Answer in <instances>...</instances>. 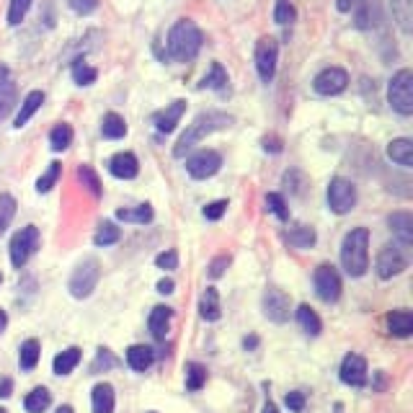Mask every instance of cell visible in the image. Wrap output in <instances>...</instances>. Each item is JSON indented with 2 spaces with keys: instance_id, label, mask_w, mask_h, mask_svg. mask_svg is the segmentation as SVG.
I'll return each mask as SVG.
<instances>
[{
  "instance_id": "obj_33",
  "label": "cell",
  "mask_w": 413,
  "mask_h": 413,
  "mask_svg": "<svg viewBox=\"0 0 413 413\" xmlns=\"http://www.w3.org/2000/svg\"><path fill=\"white\" fill-rule=\"evenodd\" d=\"M116 220L122 222H132V225H145L152 220V207L150 204H140L135 210H119L116 212Z\"/></svg>"
},
{
  "instance_id": "obj_57",
  "label": "cell",
  "mask_w": 413,
  "mask_h": 413,
  "mask_svg": "<svg viewBox=\"0 0 413 413\" xmlns=\"http://www.w3.org/2000/svg\"><path fill=\"white\" fill-rule=\"evenodd\" d=\"M6 326H8V315H6V310H0V334L6 331Z\"/></svg>"
},
{
  "instance_id": "obj_60",
  "label": "cell",
  "mask_w": 413,
  "mask_h": 413,
  "mask_svg": "<svg viewBox=\"0 0 413 413\" xmlns=\"http://www.w3.org/2000/svg\"><path fill=\"white\" fill-rule=\"evenodd\" d=\"M3 78H8V70L3 65H0V80H3Z\"/></svg>"
},
{
  "instance_id": "obj_47",
  "label": "cell",
  "mask_w": 413,
  "mask_h": 413,
  "mask_svg": "<svg viewBox=\"0 0 413 413\" xmlns=\"http://www.w3.org/2000/svg\"><path fill=\"white\" fill-rule=\"evenodd\" d=\"M155 264H158V268L174 271V268H179V254H176V251H166V254H160L158 259H155Z\"/></svg>"
},
{
  "instance_id": "obj_8",
  "label": "cell",
  "mask_w": 413,
  "mask_h": 413,
  "mask_svg": "<svg viewBox=\"0 0 413 413\" xmlns=\"http://www.w3.org/2000/svg\"><path fill=\"white\" fill-rule=\"evenodd\" d=\"M276 60H279V44L274 37H264L256 44V70L264 83H271L276 75Z\"/></svg>"
},
{
  "instance_id": "obj_14",
  "label": "cell",
  "mask_w": 413,
  "mask_h": 413,
  "mask_svg": "<svg viewBox=\"0 0 413 413\" xmlns=\"http://www.w3.org/2000/svg\"><path fill=\"white\" fill-rule=\"evenodd\" d=\"M341 383L351 387H362L367 383V362L359 354H346L341 362Z\"/></svg>"
},
{
  "instance_id": "obj_22",
  "label": "cell",
  "mask_w": 413,
  "mask_h": 413,
  "mask_svg": "<svg viewBox=\"0 0 413 413\" xmlns=\"http://www.w3.org/2000/svg\"><path fill=\"white\" fill-rule=\"evenodd\" d=\"M385 320H387V331L398 339H408L413 334V315L408 310H392Z\"/></svg>"
},
{
  "instance_id": "obj_25",
  "label": "cell",
  "mask_w": 413,
  "mask_h": 413,
  "mask_svg": "<svg viewBox=\"0 0 413 413\" xmlns=\"http://www.w3.org/2000/svg\"><path fill=\"white\" fill-rule=\"evenodd\" d=\"M16 103H18V88L13 80L3 78L0 80V122L13 111Z\"/></svg>"
},
{
  "instance_id": "obj_34",
  "label": "cell",
  "mask_w": 413,
  "mask_h": 413,
  "mask_svg": "<svg viewBox=\"0 0 413 413\" xmlns=\"http://www.w3.org/2000/svg\"><path fill=\"white\" fill-rule=\"evenodd\" d=\"M287 240H290V246H295V248H312L315 246V240H318V235H315L312 227L298 225L287 232Z\"/></svg>"
},
{
  "instance_id": "obj_4",
  "label": "cell",
  "mask_w": 413,
  "mask_h": 413,
  "mask_svg": "<svg viewBox=\"0 0 413 413\" xmlns=\"http://www.w3.org/2000/svg\"><path fill=\"white\" fill-rule=\"evenodd\" d=\"M387 98L390 106L400 116L413 114V73L411 70H398L392 75L390 86H387Z\"/></svg>"
},
{
  "instance_id": "obj_32",
  "label": "cell",
  "mask_w": 413,
  "mask_h": 413,
  "mask_svg": "<svg viewBox=\"0 0 413 413\" xmlns=\"http://www.w3.org/2000/svg\"><path fill=\"white\" fill-rule=\"evenodd\" d=\"M50 403H52V395L47 387H34V390L23 398V408L29 413H44L50 408Z\"/></svg>"
},
{
  "instance_id": "obj_56",
  "label": "cell",
  "mask_w": 413,
  "mask_h": 413,
  "mask_svg": "<svg viewBox=\"0 0 413 413\" xmlns=\"http://www.w3.org/2000/svg\"><path fill=\"white\" fill-rule=\"evenodd\" d=\"M261 413H279V408H276L271 400H266V403H264V411Z\"/></svg>"
},
{
  "instance_id": "obj_11",
  "label": "cell",
  "mask_w": 413,
  "mask_h": 413,
  "mask_svg": "<svg viewBox=\"0 0 413 413\" xmlns=\"http://www.w3.org/2000/svg\"><path fill=\"white\" fill-rule=\"evenodd\" d=\"M349 86V73L344 67H326V70H320L312 80V88H315V94L318 96H339L344 94Z\"/></svg>"
},
{
  "instance_id": "obj_9",
  "label": "cell",
  "mask_w": 413,
  "mask_h": 413,
  "mask_svg": "<svg viewBox=\"0 0 413 413\" xmlns=\"http://www.w3.org/2000/svg\"><path fill=\"white\" fill-rule=\"evenodd\" d=\"M312 284H315V295H318L323 302H336V300L341 298V276L331 264H320V266L315 268Z\"/></svg>"
},
{
  "instance_id": "obj_12",
  "label": "cell",
  "mask_w": 413,
  "mask_h": 413,
  "mask_svg": "<svg viewBox=\"0 0 413 413\" xmlns=\"http://www.w3.org/2000/svg\"><path fill=\"white\" fill-rule=\"evenodd\" d=\"M264 312H266L268 320L284 323V320L290 318V298H287L282 290L268 287V290L264 292Z\"/></svg>"
},
{
  "instance_id": "obj_21",
  "label": "cell",
  "mask_w": 413,
  "mask_h": 413,
  "mask_svg": "<svg viewBox=\"0 0 413 413\" xmlns=\"http://www.w3.org/2000/svg\"><path fill=\"white\" fill-rule=\"evenodd\" d=\"M152 362H155V351L145 344H135V346L127 349V364L135 372H145Z\"/></svg>"
},
{
  "instance_id": "obj_10",
  "label": "cell",
  "mask_w": 413,
  "mask_h": 413,
  "mask_svg": "<svg viewBox=\"0 0 413 413\" xmlns=\"http://www.w3.org/2000/svg\"><path fill=\"white\" fill-rule=\"evenodd\" d=\"M220 168H222V155L217 150H199L196 155L186 160V171L191 179H212V176L217 174Z\"/></svg>"
},
{
  "instance_id": "obj_13",
  "label": "cell",
  "mask_w": 413,
  "mask_h": 413,
  "mask_svg": "<svg viewBox=\"0 0 413 413\" xmlns=\"http://www.w3.org/2000/svg\"><path fill=\"white\" fill-rule=\"evenodd\" d=\"M406 266H408V259L403 256L400 248H385L383 254L377 256V276L380 279H392V276H398Z\"/></svg>"
},
{
  "instance_id": "obj_6",
  "label": "cell",
  "mask_w": 413,
  "mask_h": 413,
  "mask_svg": "<svg viewBox=\"0 0 413 413\" xmlns=\"http://www.w3.org/2000/svg\"><path fill=\"white\" fill-rule=\"evenodd\" d=\"M37 248H39V230L34 225H26L23 230H18L11 238V264L16 268L26 266V261L37 254Z\"/></svg>"
},
{
  "instance_id": "obj_15",
  "label": "cell",
  "mask_w": 413,
  "mask_h": 413,
  "mask_svg": "<svg viewBox=\"0 0 413 413\" xmlns=\"http://www.w3.org/2000/svg\"><path fill=\"white\" fill-rule=\"evenodd\" d=\"M183 111H186V101H174V103H168L166 109H160L158 114L152 116V124H155V130L158 132H174L176 130V124L181 122V116Z\"/></svg>"
},
{
  "instance_id": "obj_41",
  "label": "cell",
  "mask_w": 413,
  "mask_h": 413,
  "mask_svg": "<svg viewBox=\"0 0 413 413\" xmlns=\"http://www.w3.org/2000/svg\"><path fill=\"white\" fill-rule=\"evenodd\" d=\"M96 78H98L96 67H91L88 62H83V60H75L73 62V80L78 83V86H91V83H96Z\"/></svg>"
},
{
  "instance_id": "obj_29",
  "label": "cell",
  "mask_w": 413,
  "mask_h": 413,
  "mask_svg": "<svg viewBox=\"0 0 413 413\" xmlns=\"http://www.w3.org/2000/svg\"><path fill=\"white\" fill-rule=\"evenodd\" d=\"M101 135L106 140H122L124 135H127V122H124V116H119L116 111H109L101 122Z\"/></svg>"
},
{
  "instance_id": "obj_48",
  "label": "cell",
  "mask_w": 413,
  "mask_h": 413,
  "mask_svg": "<svg viewBox=\"0 0 413 413\" xmlns=\"http://www.w3.org/2000/svg\"><path fill=\"white\" fill-rule=\"evenodd\" d=\"M225 210H227V202L225 199H220V202H212V204H207V207H204V217L207 220H220L222 217V215H225Z\"/></svg>"
},
{
  "instance_id": "obj_24",
  "label": "cell",
  "mask_w": 413,
  "mask_h": 413,
  "mask_svg": "<svg viewBox=\"0 0 413 413\" xmlns=\"http://www.w3.org/2000/svg\"><path fill=\"white\" fill-rule=\"evenodd\" d=\"M42 103H44V94H42V91H31V94L23 98L18 114H16V124H13V127H18V130H21V127H26V122H29L31 116L42 109Z\"/></svg>"
},
{
  "instance_id": "obj_42",
  "label": "cell",
  "mask_w": 413,
  "mask_h": 413,
  "mask_svg": "<svg viewBox=\"0 0 413 413\" xmlns=\"http://www.w3.org/2000/svg\"><path fill=\"white\" fill-rule=\"evenodd\" d=\"M34 0H11V6H8V23L11 26H18V23L26 18L29 13V8Z\"/></svg>"
},
{
  "instance_id": "obj_28",
  "label": "cell",
  "mask_w": 413,
  "mask_h": 413,
  "mask_svg": "<svg viewBox=\"0 0 413 413\" xmlns=\"http://www.w3.org/2000/svg\"><path fill=\"white\" fill-rule=\"evenodd\" d=\"M392 3V16L398 21L403 34H411L413 29V0H390Z\"/></svg>"
},
{
  "instance_id": "obj_16",
  "label": "cell",
  "mask_w": 413,
  "mask_h": 413,
  "mask_svg": "<svg viewBox=\"0 0 413 413\" xmlns=\"http://www.w3.org/2000/svg\"><path fill=\"white\" fill-rule=\"evenodd\" d=\"M351 11H354L356 29H375L380 23V3L377 0H359Z\"/></svg>"
},
{
  "instance_id": "obj_27",
  "label": "cell",
  "mask_w": 413,
  "mask_h": 413,
  "mask_svg": "<svg viewBox=\"0 0 413 413\" xmlns=\"http://www.w3.org/2000/svg\"><path fill=\"white\" fill-rule=\"evenodd\" d=\"M227 73L225 67L220 65V62H215V65L210 67V73L204 75L202 83H199V88H210V91H217V94H225L227 91Z\"/></svg>"
},
{
  "instance_id": "obj_3",
  "label": "cell",
  "mask_w": 413,
  "mask_h": 413,
  "mask_svg": "<svg viewBox=\"0 0 413 413\" xmlns=\"http://www.w3.org/2000/svg\"><path fill=\"white\" fill-rule=\"evenodd\" d=\"M341 264L349 276H364L370 268V230L354 227L341 243Z\"/></svg>"
},
{
  "instance_id": "obj_58",
  "label": "cell",
  "mask_w": 413,
  "mask_h": 413,
  "mask_svg": "<svg viewBox=\"0 0 413 413\" xmlns=\"http://www.w3.org/2000/svg\"><path fill=\"white\" fill-rule=\"evenodd\" d=\"M256 344H259V339H256V336H251V339H246V341H243V346H246V349H254Z\"/></svg>"
},
{
  "instance_id": "obj_50",
  "label": "cell",
  "mask_w": 413,
  "mask_h": 413,
  "mask_svg": "<svg viewBox=\"0 0 413 413\" xmlns=\"http://www.w3.org/2000/svg\"><path fill=\"white\" fill-rule=\"evenodd\" d=\"M284 403H287V408H290V411H295V413H302L305 411V395H302V392H287Z\"/></svg>"
},
{
  "instance_id": "obj_55",
  "label": "cell",
  "mask_w": 413,
  "mask_h": 413,
  "mask_svg": "<svg viewBox=\"0 0 413 413\" xmlns=\"http://www.w3.org/2000/svg\"><path fill=\"white\" fill-rule=\"evenodd\" d=\"M174 287H176V284L171 282V279H160V282H158V292H160V295H171V292H174Z\"/></svg>"
},
{
  "instance_id": "obj_2",
  "label": "cell",
  "mask_w": 413,
  "mask_h": 413,
  "mask_svg": "<svg viewBox=\"0 0 413 413\" xmlns=\"http://www.w3.org/2000/svg\"><path fill=\"white\" fill-rule=\"evenodd\" d=\"M202 44H204L202 29L191 18H181V21H176L171 26V31H168L166 52L174 62H191L199 55Z\"/></svg>"
},
{
  "instance_id": "obj_59",
  "label": "cell",
  "mask_w": 413,
  "mask_h": 413,
  "mask_svg": "<svg viewBox=\"0 0 413 413\" xmlns=\"http://www.w3.org/2000/svg\"><path fill=\"white\" fill-rule=\"evenodd\" d=\"M55 413H73V408H70V406H60Z\"/></svg>"
},
{
  "instance_id": "obj_43",
  "label": "cell",
  "mask_w": 413,
  "mask_h": 413,
  "mask_svg": "<svg viewBox=\"0 0 413 413\" xmlns=\"http://www.w3.org/2000/svg\"><path fill=\"white\" fill-rule=\"evenodd\" d=\"M16 215V199L11 194H0V232L11 225Z\"/></svg>"
},
{
  "instance_id": "obj_36",
  "label": "cell",
  "mask_w": 413,
  "mask_h": 413,
  "mask_svg": "<svg viewBox=\"0 0 413 413\" xmlns=\"http://www.w3.org/2000/svg\"><path fill=\"white\" fill-rule=\"evenodd\" d=\"M70 142H73V127L70 124H57L55 130L50 132V145H52V150H67L70 147Z\"/></svg>"
},
{
  "instance_id": "obj_39",
  "label": "cell",
  "mask_w": 413,
  "mask_h": 413,
  "mask_svg": "<svg viewBox=\"0 0 413 413\" xmlns=\"http://www.w3.org/2000/svg\"><path fill=\"white\" fill-rule=\"evenodd\" d=\"M119 238H122V230H119L114 222H101L94 235V243L96 246H111V243H116Z\"/></svg>"
},
{
  "instance_id": "obj_38",
  "label": "cell",
  "mask_w": 413,
  "mask_h": 413,
  "mask_svg": "<svg viewBox=\"0 0 413 413\" xmlns=\"http://www.w3.org/2000/svg\"><path fill=\"white\" fill-rule=\"evenodd\" d=\"M60 174H62V163L52 160L50 168H47V171L39 176V181H37V191H39V194H47V191H50V188L60 181Z\"/></svg>"
},
{
  "instance_id": "obj_20",
  "label": "cell",
  "mask_w": 413,
  "mask_h": 413,
  "mask_svg": "<svg viewBox=\"0 0 413 413\" xmlns=\"http://www.w3.org/2000/svg\"><path fill=\"white\" fill-rule=\"evenodd\" d=\"M91 403H94V413H114V387L109 383H98L91 392Z\"/></svg>"
},
{
  "instance_id": "obj_49",
  "label": "cell",
  "mask_w": 413,
  "mask_h": 413,
  "mask_svg": "<svg viewBox=\"0 0 413 413\" xmlns=\"http://www.w3.org/2000/svg\"><path fill=\"white\" fill-rule=\"evenodd\" d=\"M227 266H230V256H217V259L210 264V268H207V271H210L212 279H220V276L225 274Z\"/></svg>"
},
{
  "instance_id": "obj_46",
  "label": "cell",
  "mask_w": 413,
  "mask_h": 413,
  "mask_svg": "<svg viewBox=\"0 0 413 413\" xmlns=\"http://www.w3.org/2000/svg\"><path fill=\"white\" fill-rule=\"evenodd\" d=\"M67 6L73 8L78 16H88L98 8V0H67Z\"/></svg>"
},
{
  "instance_id": "obj_53",
  "label": "cell",
  "mask_w": 413,
  "mask_h": 413,
  "mask_svg": "<svg viewBox=\"0 0 413 413\" xmlns=\"http://www.w3.org/2000/svg\"><path fill=\"white\" fill-rule=\"evenodd\" d=\"M264 150H271V152H282V142L276 137H264Z\"/></svg>"
},
{
  "instance_id": "obj_7",
  "label": "cell",
  "mask_w": 413,
  "mask_h": 413,
  "mask_svg": "<svg viewBox=\"0 0 413 413\" xmlns=\"http://www.w3.org/2000/svg\"><path fill=\"white\" fill-rule=\"evenodd\" d=\"M354 204H356L354 183L346 181V179H341V176L331 179V183H328V207H331V212L346 215V212L354 210Z\"/></svg>"
},
{
  "instance_id": "obj_62",
  "label": "cell",
  "mask_w": 413,
  "mask_h": 413,
  "mask_svg": "<svg viewBox=\"0 0 413 413\" xmlns=\"http://www.w3.org/2000/svg\"><path fill=\"white\" fill-rule=\"evenodd\" d=\"M0 282H3V276H0Z\"/></svg>"
},
{
  "instance_id": "obj_31",
  "label": "cell",
  "mask_w": 413,
  "mask_h": 413,
  "mask_svg": "<svg viewBox=\"0 0 413 413\" xmlns=\"http://www.w3.org/2000/svg\"><path fill=\"white\" fill-rule=\"evenodd\" d=\"M80 349H75V346H70V349H65L62 354H57L55 356V362H52V367H55V372L57 375H70V372L75 370L80 364Z\"/></svg>"
},
{
  "instance_id": "obj_52",
  "label": "cell",
  "mask_w": 413,
  "mask_h": 413,
  "mask_svg": "<svg viewBox=\"0 0 413 413\" xmlns=\"http://www.w3.org/2000/svg\"><path fill=\"white\" fill-rule=\"evenodd\" d=\"M13 390V380H8V377H0V398H8Z\"/></svg>"
},
{
  "instance_id": "obj_45",
  "label": "cell",
  "mask_w": 413,
  "mask_h": 413,
  "mask_svg": "<svg viewBox=\"0 0 413 413\" xmlns=\"http://www.w3.org/2000/svg\"><path fill=\"white\" fill-rule=\"evenodd\" d=\"M266 210L274 212L279 220H287L290 217V210H287V202H284L282 194H266Z\"/></svg>"
},
{
  "instance_id": "obj_23",
  "label": "cell",
  "mask_w": 413,
  "mask_h": 413,
  "mask_svg": "<svg viewBox=\"0 0 413 413\" xmlns=\"http://www.w3.org/2000/svg\"><path fill=\"white\" fill-rule=\"evenodd\" d=\"M387 158L403 168H411L413 166V142L406 137L392 140L390 145H387Z\"/></svg>"
},
{
  "instance_id": "obj_44",
  "label": "cell",
  "mask_w": 413,
  "mask_h": 413,
  "mask_svg": "<svg viewBox=\"0 0 413 413\" xmlns=\"http://www.w3.org/2000/svg\"><path fill=\"white\" fill-rule=\"evenodd\" d=\"M274 21L279 23V26H287V23L295 21V6H292L290 0H276Z\"/></svg>"
},
{
  "instance_id": "obj_40",
  "label": "cell",
  "mask_w": 413,
  "mask_h": 413,
  "mask_svg": "<svg viewBox=\"0 0 413 413\" xmlns=\"http://www.w3.org/2000/svg\"><path fill=\"white\" fill-rule=\"evenodd\" d=\"M78 179H80V183L91 191V194L98 199V196L103 194V188H101V181H98V176H96V171L91 166H80L78 168Z\"/></svg>"
},
{
  "instance_id": "obj_19",
  "label": "cell",
  "mask_w": 413,
  "mask_h": 413,
  "mask_svg": "<svg viewBox=\"0 0 413 413\" xmlns=\"http://www.w3.org/2000/svg\"><path fill=\"white\" fill-rule=\"evenodd\" d=\"M171 318H174V310H171V307H166V305H158V307H152L147 326H150V334L155 336L158 341L166 339L168 326H171Z\"/></svg>"
},
{
  "instance_id": "obj_26",
  "label": "cell",
  "mask_w": 413,
  "mask_h": 413,
  "mask_svg": "<svg viewBox=\"0 0 413 413\" xmlns=\"http://www.w3.org/2000/svg\"><path fill=\"white\" fill-rule=\"evenodd\" d=\"M199 312H202L204 320H220L222 307H220V295L215 287H207V290H204L202 300H199Z\"/></svg>"
},
{
  "instance_id": "obj_17",
  "label": "cell",
  "mask_w": 413,
  "mask_h": 413,
  "mask_svg": "<svg viewBox=\"0 0 413 413\" xmlns=\"http://www.w3.org/2000/svg\"><path fill=\"white\" fill-rule=\"evenodd\" d=\"M109 174L116 176V179H124V181H130V179H135V176L140 174L137 158H135L132 152H116L114 158L109 160Z\"/></svg>"
},
{
  "instance_id": "obj_51",
  "label": "cell",
  "mask_w": 413,
  "mask_h": 413,
  "mask_svg": "<svg viewBox=\"0 0 413 413\" xmlns=\"http://www.w3.org/2000/svg\"><path fill=\"white\" fill-rule=\"evenodd\" d=\"M103 364V370H106V367H114L116 364V359L114 356H111V351L109 349H98V356H96V362H94V367H91V370H98V367H101Z\"/></svg>"
},
{
  "instance_id": "obj_37",
  "label": "cell",
  "mask_w": 413,
  "mask_h": 413,
  "mask_svg": "<svg viewBox=\"0 0 413 413\" xmlns=\"http://www.w3.org/2000/svg\"><path fill=\"white\" fill-rule=\"evenodd\" d=\"M204 383H207V367H202L199 362H188L186 364V390H191V392L202 390Z\"/></svg>"
},
{
  "instance_id": "obj_30",
  "label": "cell",
  "mask_w": 413,
  "mask_h": 413,
  "mask_svg": "<svg viewBox=\"0 0 413 413\" xmlns=\"http://www.w3.org/2000/svg\"><path fill=\"white\" fill-rule=\"evenodd\" d=\"M298 323L307 336H318L323 331V323H320V318L315 315L310 305H300L298 307Z\"/></svg>"
},
{
  "instance_id": "obj_35",
  "label": "cell",
  "mask_w": 413,
  "mask_h": 413,
  "mask_svg": "<svg viewBox=\"0 0 413 413\" xmlns=\"http://www.w3.org/2000/svg\"><path fill=\"white\" fill-rule=\"evenodd\" d=\"M39 362V341L29 339L21 344V356H18V364H21L23 372H31Z\"/></svg>"
},
{
  "instance_id": "obj_5",
  "label": "cell",
  "mask_w": 413,
  "mask_h": 413,
  "mask_svg": "<svg viewBox=\"0 0 413 413\" xmlns=\"http://www.w3.org/2000/svg\"><path fill=\"white\" fill-rule=\"evenodd\" d=\"M98 276H101L98 261H96V259H86V261H80L78 266H75L73 276H70V282H67V290H70V295L78 300L88 298V295L96 290Z\"/></svg>"
},
{
  "instance_id": "obj_1",
  "label": "cell",
  "mask_w": 413,
  "mask_h": 413,
  "mask_svg": "<svg viewBox=\"0 0 413 413\" xmlns=\"http://www.w3.org/2000/svg\"><path fill=\"white\" fill-rule=\"evenodd\" d=\"M230 124H232V116L227 114V111H217V109L202 111L194 122L188 124L181 137H179V142H176V147H174V155L176 158H183V155H186L191 147L199 145L204 137H210V135H215V132H220V130H227Z\"/></svg>"
},
{
  "instance_id": "obj_54",
  "label": "cell",
  "mask_w": 413,
  "mask_h": 413,
  "mask_svg": "<svg viewBox=\"0 0 413 413\" xmlns=\"http://www.w3.org/2000/svg\"><path fill=\"white\" fill-rule=\"evenodd\" d=\"M356 3H359V0H336V8H339L341 13H349V11H351Z\"/></svg>"
},
{
  "instance_id": "obj_18",
  "label": "cell",
  "mask_w": 413,
  "mask_h": 413,
  "mask_svg": "<svg viewBox=\"0 0 413 413\" xmlns=\"http://www.w3.org/2000/svg\"><path fill=\"white\" fill-rule=\"evenodd\" d=\"M387 225H390L392 235L400 240V246L403 248H411L413 246V217L411 212H395L387 217Z\"/></svg>"
},
{
  "instance_id": "obj_61",
  "label": "cell",
  "mask_w": 413,
  "mask_h": 413,
  "mask_svg": "<svg viewBox=\"0 0 413 413\" xmlns=\"http://www.w3.org/2000/svg\"><path fill=\"white\" fill-rule=\"evenodd\" d=\"M0 413H6V411H3V408H0Z\"/></svg>"
}]
</instances>
